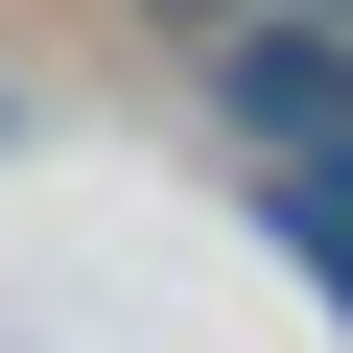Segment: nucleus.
Masks as SVG:
<instances>
[{"instance_id":"2","label":"nucleus","mask_w":353,"mask_h":353,"mask_svg":"<svg viewBox=\"0 0 353 353\" xmlns=\"http://www.w3.org/2000/svg\"><path fill=\"white\" fill-rule=\"evenodd\" d=\"M118 24H141V48H165V71H189V48H212V24H236V0H118Z\"/></svg>"},{"instance_id":"1","label":"nucleus","mask_w":353,"mask_h":353,"mask_svg":"<svg viewBox=\"0 0 353 353\" xmlns=\"http://www.w3.org/2000/svg\"><path fill=\"white\" fill-rule=\"evenodd\" d=\"M189 94H212V141H236V165H353V48H330V24H283V0H236V24L189 48Z\"/></svg>"}]
</instances>
